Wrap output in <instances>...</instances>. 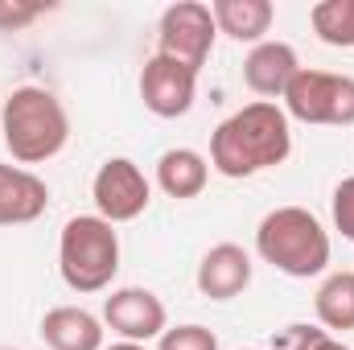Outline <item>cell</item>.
<instances>
[{
  "label": "cell",
  "mask_w": 354,
  "mask_h": 350,
  "mask_svg": "<svg viewBox=\"0 0 354 350\" xmlns=\"http://www.w3.org/2000/svg\"><path fill=\"white\" fill-rule=\"evenodd\" d=\"M140 99L153 116L161 120H177L194 107L198 99V71L181 66L165 54H153L140 71Z\"/></svg>",
  "instance_id": "9"
},
{
  "label": "cell",
  "mask_w": 354,
  "mask_h": 350,
  "mask_svg": "<svg viewBox=\"0 0 354 350\" xmlns=\"http://www.w3.org/2000/svg\"><path fill=\"white\" fill-rule=\"evenodd\" d=\"M210 181V161L198 153V149H165L157 157V185L165 198H198Z\"/></svg>",
  "instance_id": "15"
},
{
  "label": "cell",
  "mask_w": 354,
  "mask_h": 350,
  "mask_svg": "<svg viewBox=\"0 0 354 350\" xmlns=\"http://www.w3.org/2000/svg\"><path fill=\"white\" fill-rule=\"evenodd\" d=\"M276 350H354V347L338 342V338L326 334V330H313V326H288V334L280 338Z\"/></svg>",
  "instance_id": "20"
},
{
  "label": "cell",
  "mask_w": 354,
  "mask_h": 350,
  "mask_svg": "<svg viewBox=\"0 0 354 350\" xmlns=\"http://www.w3.org/2000/svg\"><path fill=\"white\" fill-rule=\"evenodd\" d=\"M330 214H334V231H338L342 239H351V243H354V174L342 177V181L334 185Z\"/></svg>",
  "instance_id": "21"
},
{
  "label": "cell",
  "mask_w": 354,
  "mask_h": 350,
  "mask_svg": "<svg viewBox=\"0 0 354 350\" xmlns=\"http://www.w3.org/2000/svg\"><path fill=\"white\" fill-rule=\"evenodd\" d=\"M50 206V185L33 169L0 165V227H25L37 223Z\"/></svg>",
  "instance_id": "12"
},
{
  "label": "cell",
  "mask_w": 354,
  "mask_h": 350,
  "mask_svg": "<svg viewBox=\"0 0 354 350\" xmlns=\"http://www.w3.org/2000/svg\"><path fill=\"white\" fill-rule=\"evenodd\" d=\"M256 252L276 272L309 280L330 268V231L305 206H276L256 227Z\"/></svg>",
  "instance_id": "3"
},
{
  "label": "cell",
  "mask_w": 354,
  "mask_h": 350,
  "mask_svg": "<svg viewBox=\"0 0 354 350\" xmlns=\"http://www.w3.org/2000/svg\"><path fill=\"white\" fill-rule=\"evenodd\" d=\"M248 350H260V347H248Z\"/></svg>",
  "instance_id": "24"
},
{
  "label": "cell",
  "mask_w": 354,
  "mask_h": 350,
  "mask_svg": "<svg viewBox=\"0 0 354 350\" xmlns=\"http://www.w3.org/2000/svg\"><path fill=\"white\" fill-rule=\"evenodd\" d=\"M103 317L83 305H54L41 317V342L50 350H103Z\"/></svg>",
  "instance_id": "13"
},
{
  "label": "cell",
  "mask_w": 354,
  "mask_h": 350,
  "mask_svg": "<svg viewBox=\"0 0 354 350\" xmlns=\"http://www.w3.org/2000/svg\"><path fill=\"white\" fill-rule=\"evenodd\" d=\"M194 284H198V293L210 297V301H235V297L248 293V284H252V256H248L239 243H214V248L202 256V264H198Z\"/></svg>",
  "instance_id": "10"
},
{
  "label": "cell",
  "mask_w": 354,
  "mask_h": 350,
  "mask_svg": "<svg viewBox=\"0 0 354 350\" xmlns=\"http://www.w3.org/2000/svg\"><path fill=\"white\" fill-rule=\"evenodd\" d=\"M50 4L41 0H0V33H21L29 29L37 17H46Z\"/></svg>",
  "instance_id": "19"
},
{
  "label": "cell",
  "mask_w": 354,
  "mask_h": 350,
  "mask_svg": "<svg viewBox=\"0 0 354 350\" xmlns=\"http://www.w3.org/2000/svg\"><path fill=\"white\" fill-rule=\"evenodd\" d=\"M313 313L326 334H351L354 330V272H330L313 297Z\"/></svg>",
  "instance_id": "16"
},
{
  "label": "cell",
  "mask_w": 354,
  "mask_h": 350,
  "mask_svg": "<svg viewBox=\"0 0 354 350\" xmlns=\"http://www.w3.org/2000/svg\"><path fill=\"white\" fill-rule=\"evenodd\" d=\"M103 326L111 334H120V342L149 347L153 338H161L169 330V309L153 288L128 284V288H111V297H103Z\"/></svg>",
  "instance_id": "8"
},
{
  "label": "cell",
  "mask_w": 354,
  "mask_h": 350,
  "mask_svg": "<svg viewBox=\"0 0 354 350\" xmlns=\"http://www.w3.org/2000/svg\"><path fill=\"white\" fill-rule=\"evenodd\" d=\"M103 350H149V347H140V342H115V347H103Z\"/></svg>",
  "instance_id": "22"
},
{
  "label": "cell",
  "mask_w": 354,
  "mask_h": 350,
  "mask_svg": "<svg viewBox=\"0 0 354 350\" xmlns=\"http://www.w3.org/2000/svg\"><path fill=\"white\" fill-rule=\"evenodd\" d=\"M0 136H4V149L12 153V161L21 169L46 165L66 149L71 116L54 91L25 83L0 103Z\"/></svg>",
  "instance_id": "2"
},
{
  "label": "cell",
  "mask_w": 354,
  "mask_h": 350,
  "mask_svg": "<svg viewBox=\"0 0 354 350\" xmlns=\"http://www.w3.org/2000/svg\"><path fill=\"white\" fill-rule=\"evenodd\" d=\"M214 37H218V25H214L210 4L202 0H177L157 21V54L174 58L189 71L206 66V58L214 54Z\"/></svg>",
  "instance_id": "6"
},
{
  "label": "cell",
  "mask_w": 354,
  "mask_h": 350,
  "mask_svg": "<svg viewBox=\"0 0 354 350\" xmlns=\"http://www.w3.org/2000/svg\"><path fill=\"white\" fill-rule=\"evenodd\" d=\"M297 75H301V58H297V50L288 42H260L243 58V83L268 103L284 99V91Z\"/></svg>",
  "instance_id": "11"
},
{
  "label": "cell",
  "mask_w": 354,
  "mask_h": 350,
  "mask_svg": "<svg viewBox=\"0 0 354 350\" xmlns=\"http://www.w3.org/2000/svg\"><path fill=\"white\" fill-rule=\"evenodd\" d=\"M0 350H21V347H0Z\"/></svg>",
  "instance_id": "23"
},
{
  "label": "cell",
  "mask_w": 354,
  "mask_h": 350,
  "mask_svg": "<svg viewBox=\"0 0 354 350\" xmlns=\"http://www.w3.org/2000/svg\"><path fill=\"white\" fill-rule=\"evenodd\" d=\"M58 272L71 293H103L120 272V235L99 214L66 219L58 235Z\"/></svg>",
  "instance_id": "4"
},
{
  "label": "cell",
  "mask_w": 354,
  "mask_h": 350,
  "mask_svg": "<svg viewBox=\"0 0 354 350\" xmlns=\"http://www.w3.org/2000/svg\"><path fill=\"white\" fill-rule=\"evenodd\" d=\"M210 12H214L218 33H227L231 42H252V46L268 42L272 21H276L272 0H214Z\"/></svg>",
  "instance_id": "14"
},
{
  "label": "cell",
  "mask_w": 354,
  "mask_h": 350,
  "mask_svg": "<svg viewBox=\"0 0 354 350\" xmlns=\"http://www.w3.org/2000/svg\"><path fill=\"white\" fill-rule=\"evenodd\" d=\"M91 198H95V214L115 223H132L149 210L153 202V181L132 157H107L99 165V174L91 181Z\"/></svg>",
  "instance_id": "7"
},
{
  "label": "cell",
  "mask_w": 354,
  "mask_h": 350,
  "mask_svg": "<svg viewBox=\"0 0 354 350\" xmlns=\"http://www.w3.org/2000/svg\"><path fill=\"white\" fill-rule=\"evenodd\" d=\"M309 21L326 46L354 50V0H322L309 8Z\"/></svg>",
  "instance_id": "17"
},
{
  "label": "cell",
  "mask_w": 354,
  "mask_h": 350,
  "mask_svg": "<svg viewBox=\"0 0 354 350\" xmlns=\"http://www.w3.org/2000/svg\"><path fill=\"white\" fill-rule=\"evenodd\" d=\"M284 116L322 128H351L354 124V79L334 71L301 66V75L284 91Z\"/></svg>",
  "instance_id": "5"
},
{
  "label": "cell",
  "mask_w": 354,
  "mask_h": 350,
  "mask_svg": "<svg viewBox=\"0 0 354 350\" xmlns=\"http://www.w3.org/2000/svg\"><path fill=\"white\" fill-rule=\"evenodd\" d=\"M292 153V120L280 103H243L210 132V169H218L231 181L256 177L264 169L284 165Z\"/></svg>",
  "instance_id": "1"
},
{
  "label": "cell",
  "mask_w": 354,
  "mask_h": 350,
  "mask_svg": "<svg viewBox=\"0 0 354 350\" xmlns=\"http://www.w3.org/2000/svg\"><path fill=\"white\" fill-rule=\"evenodd\" d=\"M157 350H218V334L198 322H185V326H169L157 338Z\"/></svg>",
  "instance_id": "18"
}]
</instances>
